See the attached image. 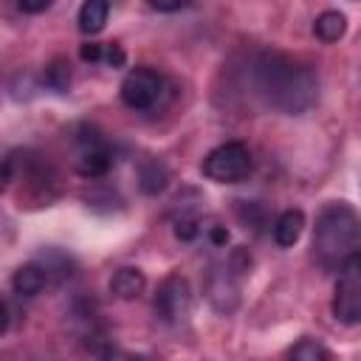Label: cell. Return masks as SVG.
<instances>
[{
	"label": "cell",
	"instance_id": "9c48e42d",
	"mask_svg": "<svg viewBox=\"0 0 361 361\" xmlns=\"http://www.w3.org/2000/svg\"><path fill=\"white\" fill-rule=\"evenodd\" d=\"M147 288V276L138 271V268H118L113 276H110V293L118 296V299H138Z\"/></svg>",
	"mask_w": 361,
	"mask_h": 361
},
{
	"label": "cell",
	"instance_id": "ba28073f",
	"mask_svg": "<svg viewBox=\"0 0 361 361\" xmlns=\"http://www.w3.org/2000/svg\"><path fill=\"white\" fill-rule=\"evenodd\" d=\"M302 231H305V214L299 209H288L274 223V243L279 248H290V245H296Z\"/></svg>",
	"mask_w": 361,
	"mask_h": 361
},
{
	"label": "cell",
	"instance_id": "44dd1931",
	"mask_svg": "<svg viewBox=\"0 0 361 361\" xmlns=\"http://www.w3.org/2000/svg\"><path fill=\"white\" fill-rule=\"evenodd\" d=\"M51 3H54V0H17L20 11H25V14H39V11H45Z\"/></svg>",
	"mask_w": 361,
	"mask_h": 361
},
{
	"label": "cell",
	"instance_id": "8992f818",
	"mask_svg": "<svg viewBox=\"0 0 361 361\" xmlns=\"http://www.w3.org/2000/svg\"><path fill=\"white\" fill-rule=\"evenodd\" d=\"M164 90H166L164 76H161L158 71L147 68V65H138V68H133V71L124 76L118 93H121V102H124L130 110H152V107L161 102Z\"/></svg>",
	"mask_w": 361,
	"mask_h": 361
},
{
	"label": "cell",
	"instance_id": "30bf717a",
	"mask_svg": "<svg viewBox=\"0 0 361 361\" xmlns=\"http://www.w3.org/2000/svg\"><path fill=\"white\" fill-rule=\"evenodd\" d=\"M11 285H14V290H17L20 296H37V293H42V288L48 285V274H45L42 265L28 262V265H20V268L14 271Z\"/></svg>",
	"mask_w": 361,
	"mask_h": 361
},
{
	"label": "cell",
	"instance_id": "e0dca14e",
	"mask_svg": "<svg viewBox=\"0 0 361 361\" xmlns=\"http://www.w3.org/2000/svg\"><path fill=\"white\" fill-rule=\"evenodd\" d=\"M197 234H200V223H197L195 214H180V217L175 220V237H178V240L189 243V240H195Z\"/></svg>",
	"mask_w": 361,
	"mask_h": 361
},
{
	"label": "cell",
	"instance_id": "ac0fdd59",
	"mask_svg": "<svg viewBox=\"0 0 361 361\" xmlns=\"http://www.w3.org/2000/svg\"><path fill=\"white\" fill-rule=\"evenodd\" d=\"M124 59H127V56H124V48H121L118 42H107V45H104V56H102V62H107L110 68H121Z\"/></svg>",
	"mask_w": 361,
	"mask_h": 361
},
{
	"label": "cell",
	"instance_id": "52a82bcc",
	"mask_svg": "<svg viewBox=\"0 0 361 361\" xmlns=\"http://www.w3.org/2000/svg\"><path fill=\"white\" fill-rule=\"evenodd\" d=\"M155 313L166 324H180L192 313V288L180 274H172L161 282L155 293Z\"/></svg>",
	"mask_w": 361,
	"mask_h": 361
},
{
	"label": "cell",
	"instance_id": "4fadbf2b",
	"mask_svg": "<svg viewBox=\"0 0 361 361\" xmlns=\"http://www.w3.org/2000/svg\"><path fill=\"white\" fill-rule=\"evenodd\" d=\"M166 180H169V172H166V166L158 158H144L141 161V166H138V186L147 195L164 192L166 189Z\"/></svg>",
	"mask_w": 361,
	"mask_h": 361
},
{
	"label": "cell",
	"instance_id": "ffe728a7",
	"mask_svg": "<svg viewBox=\"0 0 361 361\" xmlns=\"http://www.w3.org/2000/svg\"><path fill=\"white\" fill-rule=\"evenodd\" d=\"M79 56H82L85 62H102V56H104V45H99V42H87V45H82Z\"/></svg>",
	"mask_w": 361,
	"mask_h": 361
},
{
	"label": "cell",
	"instance_id": "8fae6325",
	"mask_svg": "<svg viewBox=\"0 0 361 361\" xmlns=\"http://www.w3.org/2000/svg\"><path fill=\"white\" fill-rule=\"evenodd\" d=\"M107 17H110V0H85L79 8V31L93 37L107 25Z\"/></svg>",
	"mask_w": 361,
	"mask_h": 361
},
{
	"label": "cell",
	"instance_id": "5b68a950",
	"mask_svg": "<svg viewBox=\"0 0 361 361\" xmlns=\"http://www.w3.org/2000/svg\"><path fill=\"white\" fill-rule=\"evenodd\" d=\"M113 164V149L107 144V138L90 127L82 124L73 141V169L85 178H102Z\"/></svg>",
	"mask_w": 361,
	"mask_h": 361
},
{
	"label": "cell",
	"instance_id": "d6986e66",
	"mask_svg": "<svg viewBox=\"0 0 361 361\" xmlns=\"http://www.w3.org/2000/svg\"><path fill=\"white\" fill-rule=\"evenodd\" d=\"M147 3H149L155 11H166V14H169V11H180V8H186L192 0H147Z\"/></svg>",
	"mask_w": 361,
	"mask_h": 361
},
{
	"label": "cell",
	"instance_id": "cb8c5ba5",
	"mask_svg": "<svg viewBox=\"0 0 361 361\" xmlns=\"http://www.w3.org/2000/svg\"><path fill=\"white\" fill-rule=\"evenodd\" d=\"M6 322H8V319H6V307H3V302H0V333L6 330Z\"/></svg>",
	"mask_w": 361,
	"mask_h": 361
},
{
	"label": "cell",
	"instance_id": "7c38bea8",
	"mask_svg": "<svg viewBox=\"0 0 361 361\" xmlns=\"http://www.w3.org/2000/svg\"><path fill=\"white\" fill-rule=\"evenodd\" d=\"M209 299H212V305L217 307V310H223V313H228L231 310V305L226 302V296L237 305V285H234V279H231V274H228V268L226 271H217V274H212L209 276Z\"/></svg>",
	"mask_w": 361,
	"mask_h": 361
},
{
	"label": "cell",
	"instance_id": "3957f363",
	"mask_svg": "<svg viewBox=\"0 0 361 361\" xmlns=\"http://www.w3.org/2000/svg\"><path fill=\"white\" fill-rule=\"evenodd\" d=\"M251 166H254L251 149L243 141H226L203 158L200 172L214 183H240L251 175Z\"/></svg>",
	"mask_w": 361,
	"mask_h": 361
},
{
	"label": "cell",
	"instance_id": "5bb4252c",
	"mask_svg": "<svg viewBox=\"0 0 361 361\" xmlns=\"http://www.w3.org/2000/svg\"><path fill=\"white\" fill-rule=\"evenodd\" d=\"M347 31V17L341 11H322L313 23V34L322 42H338Z\"/></svg>",
	"mask_w": 361,
	"mask_h": 361
},
{
	"label": "cell",
	"instance_id": "7402d4cb",
	"mask_svg": "<svg viewBox=\"0 0 361 361\" xmlns=\"http://www.w3.org/2000/svg\"><path fill=\"white\" fill-rule=\"evenodd\" d=\"M209 240H212V245H226L228 243L226 226H209Z\"/></svg>",
	"mask_w": 361,
	"mask_h": 361
},
{
	"label": "cell",
	"instance_id": "603a6c76",
	"mask_svg": "<svg viewBox=\"0 0 361 361\" xmlns=\"http://www.w3.org/2000/svg\"><path fill=\"white\" fill-rule=\"evenodd\" d=\"M8 180H11V158L0 155V192L8 186Z\"/></svg>",
	"mask_w": 361,
	"mask_h": 361
},
{
	"label": "cell",
	"instance_id": "9a60e30c",
	"mask_svg": "<svg viewBox=\"0 0 361 361\" xmlns=\"http://www.w3.org/2000/svg\"><path fill=\"white\" fill-rule=\"evenodd\" d=\"M288 355L296 358V361H330V358H333V353H330L324 344L313 341V338H302L299 344H293V347L288 350Z\"/></svg>",
	"mask_w": 361,
	"mask_h": 361
},
{
	"label": "cell",
	"instance_id": "7a4b0ae2",
	"mask_svg": "<svg viewBox=\"0 0 361 361\" xmlns=\"http://www.w3.org/2000/svg\"><path fill=\"white\" fill-rule=\"evenodd\" d=\"M358 251V214L350 203H327L316 217L313 257L322 268H338Z\"/></svg>",
	"mask_w": 361,
	"mask_h": 361
},
{
	"label": "cell",
	"instance_id": "277c9868",
	"mask_svg": "<svg viewBox=\"0 0 361 361\" xmlns=\"http://www.w3.org/2000/svg\"><path fill=\"white\" fill-rule=\"evenodd\" d=\"M333 316L341 324H358L361 322V257L353 251L338 265V282L333 296Z\"/></svg>",
	"mask_w": 361,
	"mask_h": 361
},
{
	"label": "cell",
	"instance_id": "2e32d148",
	"mask_svg": "<svg viewBox=\"0 0 361 361\" xmlns=\"http://www.w3.org/2000/svg\"><path fill=\"white\" fill-rule=\"evenodd\" d=\"M45 85L56 93H65L68 85H71V65L65 59H54L48 68H45Z\"/></svg>",
	"mask_w": 361,
	"mask_h": 361
},
{
	"label": "cell",
	"instance_id": "6da1fadb",
	"mask_svg": "<svg viewBox=\"0 0 361 361\" xmlns=\"http://www.w3.org/2000/svg\"><path fill=\"white\" fill-rule=\"evenodd\" d=\"M254 87L265 104L290 116L305 113L319 96L316 73L282 54H262L254 62Z\"/></svg>",
	"mask_w": 361,
	"mask_h": 361
}]
</instances>
